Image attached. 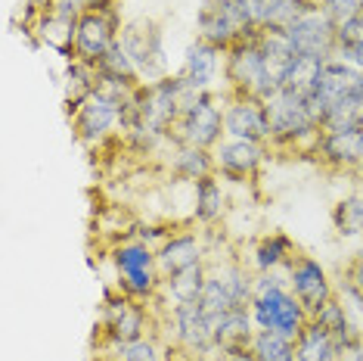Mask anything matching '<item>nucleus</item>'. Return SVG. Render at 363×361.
Returning <instances> with one entry per match:
<instances>
[{"mask_svg": "<svg viewBox=\"0 0 363 361\" xmlns=\"http://www.w3.org/2000/svg\"><path fill=\"white\" fill-rule=\"evenodd\" d=\"M292 50L308 60L329 63L335 60V44H338V26L329 19V13L320 6V0H304L295 13V19L283 28Z\"/></svg>", "mask_w": 363, "mask_h": 361, "instance_id": "8", "label": "nucleus"}, {"mask_svg": "<svg viewBox=\"0 0 363 361\" xmlns=\"http://www.w3.org/2000/svg\"><path fill=\"white\" fill-rule=\"evenodd\" d=\"M335 299L342 302L345 311H348L357 324L363 321V293L348 281V277H338V281H335Z\"/></svg>", "mask_w": 363, "mask_h": 361, "instance_id": "37", "label": "nucleus"}, {"mask_svg": "<svg viewBox=\"0 0 363 361\" xmlns=\"http://www.w3.org/2000/svg\"><path fill=\"white\" fill-rule=\"evenodd\" d=\"M121 10L118 6H94L78 16L75 26V60L96 65L118 44L121 35Z\"/></svg>", "mask_w": 363, "mask_h": 361, "instance_id": "13", "label": "nucleus"}, {"mask_svg": "<svg viewBox=\"0 0 363 361\" xmlns=\"http://www.w3.org/2000/svg\"><path fill=\"white\" fill-rule=\"evenodd\" d=\"M333 227L338 237L363 234V193H351L333 206Z\"/></svg>", "mask_w": 363, "mask_h": 361, "instance_id": "35", "label": "nucleus"}, {"mask_svg": "<svg viewBox=\"0 0 363 361\" xmlns=\"http://www.w3.org/2000/svg\"><path fill=\"white\" fill-rule=\"evenodd\" d=\"M258 47H261V56H264V65H267V75L277 87H283V78L289 72V65L295 63V53L292 44H289L286 31H274V28H258Z\"/></svg>", "mask_w": 363, "mask_h": 361, "instance_id": "28", "label": "nucleus"}, {"mask_svg": "<svg viewBox=\"0 0 363 361\" xmlns=\"http://www.w3.org/2000/svg\"><path fill=\"white\" fill-rule=\"evenodd\" d=\"M177 78L186 85V90H218V81H224V50L196 38L186 47L184 63L177 69Z\"/></svg>", "mask_w": 363, "mask_h": 361, "instance_id": "18", "label": "nucleus"}, {"mask_svg": "<svg viewBox=\"0 0 363 361\" xmlns=\"http://www.w3.org/2000/svg\"><path fill=\"white\" fill-rule=\"evenodd\" d=\"M298 249H295L292 237L286 231H270L252 243L249 252V268L255 274H267V271H286L295 262Z\"/></svg>", "mask_w": 363, "mask_h": 361, "instance_id": "22", "label": "nucleus"}, {"mask_svg": "<svg viewBox=\"0 0 363 361\" xmlns=\"http://www.w3.org/2000/svg\"><path fill=\"white\" fill-rule=\"evenodd\" d=\"M186 85L174 75L152 81V85H140L134 90V100L140 106V119H143V128L155 131L162 137H171V128L180 116V106L186 100Z\"/></svg>", "mask_w": 363, "mask_h": 361, "instance_id": "11", "label": "nucleus"}, {"mask_svg": "<svg viewBox=\"0 0 363 361\" xmlns=\"http://www.w3.org/2000/svg\"><path fill=\"white\" fill-rule=\"evenodd\" d=\"M342 277H348V281H351V284L363 293V249H360V252H354V256H351L348 262H345Z\"/></svg>", "mask_w": 363, "mask_h": 361, "instance_id": "41", "label": "nucleus"}, {"mask_svg": "<svg viewBox=\"0 0 363 361\" xmlns=\"http://www.w3.org/2000/svg\"><path fill=\"white\" fill-rule=\"evenodd\" d=\"M313 321H317L320 327H326V330L335 336V343L345 349V355L360 346V324L345 311V306L335 296L329 299L326 306H320V311L313 315Z\"/></svg>", "mask_w": 363, "mask_h": 361, "instance_id": "29", "label": "nucleus"}, {"mask_svg": "<svg viewBox=\"0 0 363 361\" xmlns=\"http://www.w3.org/2000/svg\"><path fill=\"white\" fill-rule=\"evenodd\" d=\"M162 321L152 315V302H137L125 296L118 286H106L100 321H96V340L103 343H134L155 333Z\"/></svg>", "mask_w": 363, "mask_h": 361, "instance_id": "4", "label": "nucleus"}, {"mask_svg": "<svg viewBox=\"0 0 363 361\" xmlns=\"http://www.w3.org/2000/svg\"><path fill=\"white\" fill-rule=\"evenodd\" d=\"M304 0H252L255 6V26L258 28H274V31H283L289 22L295 19L298 6Z\"/></svg>", "mask_w": 363, "mask_h": 361, "instance_id": "32", "label": "nucleus"}, {"mask_svg": "<svg viewBox=\"0 0 363 361\" xmlns=\"http://www.w3.org/2000/svg\"><path fill=\"white\" fill-rule=\"evenodd\" d=\"M211 4H218L220 10H227L245 31L258 28V26H255V6H252V0H211Z\"/></svg>", "mask_w": 363, "mask_h": 361, "instance_id": "40", "label": "nucleus"}, {"mask_svg": "<svg viewBox=\"0 0 363 361\" xmlns=\"http://www.w3.org/2000/svg\"><path fill=\"white\" fill-rule=\"evenodd\" d=\"M252 340H255V321H252L249 308H233V311H227V315L214 318V343H218V355L249 349Z\"/></svg>", "mask_w": 363, "mask_h": 361, "instance_id": "26", "label": "nucleus"}, {"mask_svg": "<svg viewBox=\"0 0 363 361\" xmlns=\"http://www.w3.org/2000/svg\"><path fill=\"white\" fill-rule=\"evenodd\" d=\"M320 6L329 13V19L335 26H345V22H351L354 16L363 13V0H320Z\"/></svg>", "mask_w": 363, "mask_h": 361, "instance_id": "39", "label": "nucleus"}, {"mask_svg": "<svg viewBox=\"0 0 363 361\" xmlns=\"http://www.w3.org/2000/svg\"><path fill=\"white\" fill-rule=\"evenodd\" d=\"M335 56L351 65L363 69V13L354 16L351 22L338 26V44H335Z\"/></svg>", "mask_w": 363, "mask_h": 361, "instance_id": "36", "label": "nucleus"}, {"mask_svg": "<svg viewBox=\"0 0 363 361\" xmlns=\"http://www.w3.org/2000/svg\"><path fill=\"white\" fill-rule=\"evenodd\" d=\"M224 134L242 137V141L270 144V109L267 100L249 94H230L224 106Z\"/></svg>", "mask_w": 363, "mask_h": 361, "instance_id": "16", "label": "nucleus"}, {"mask_svg": "<svg viewBox=\"0 0 363 361\" xmlns=\"http://www.w3.org/2000/svg\"><path fill=\"white\" fill-rule=\"evenodd\" d=\"M286 274H289V290H292V296L301 302L311 318L320 311V306H326V302L335 296V281L313 256H301L298 252L292 265L286 268Z\"/></svg>", "mask_w": 363, "mask_h": 361, "instance_id": "15", "label": "nucleus"}, {"mask_svg": "<svg viewBox=\"0 0 363 361\" xmlns=\"http://www.w3.org/2000/svg\"><path fill=\"white\" fill-rule=\"evenodd\" d=\"M168 175L186 184L218 175V162H214V150H202V146H186V144H171L168 150Z\"/></svg>", "mask_w": 363, "mask_h": 361, "instance_id": "23", "label": "nucleus"}, {"mask_svg": "<svg viewBox=\"0 0 363 361\" xmlns=\"http://www.w3.org/2000/svg\"><path fill=\"white\" fill-rule=\"evenodd\" d=\"M345 361H363V346H357V349H351L348 355H345Z\"/></svg>", "mask_w": 363, "mask_h": 361, "instance_id": "43", "label": "nucleus"}, {"mask_svg": "<svg viewBox=\"0 0 363 361\" xmlns=\"http://www.w3.org/2000/svg\"><path fill=\"white\" fill-rule=\"evenodd\" d=\"M220 361H255L252 349H239V352H227V355H220Z\"/></svg>", "mask_w": 363, "mask_h": 361, "instance_id": "42", "label": "nucleus"}, {"mask_svg": "<svg viewBox=\"0 0 363 361\" xmlns=\"http://www.w3.org/2000/svg\"><path fill=\"white\" fill-rule=\"evenodd\" d=\"M205 277H208V265H193L186 271H177V274H171V277H162L159 296H155L152 306H162V315H164V311H171L174 306H180V302L199 299L202 286H205Z\"/></svg>", "mask_w": 363, "mask_h": 361, "instance_id": "24", "label": "nucleus"}, {"mask_svg": "<svg viewBox=\"0 0 363 361\" xmlns=\"http://www.w3.org/2000/svg\"><path fill=\"white\" fill-rule=\"evenodd\" d=\"M224 106H227V90H189L180 116L171 128V144H186V146H202L214 150L224 141Z\"/></svg>", "mask_w": 363, "mask_h": 361, "instance_id": "2", "label": "nucleus"}, {"mask_svg": "<svg viewBox=\"0 0 363 361\" xmlns=\"http://www.w3.org/2000/svg\"><path fill=\"white\" fill-rule=\"evenodd\" d=\"M360 144H363V128H360Z\"/></svg>", "mask_w": 363, "mask_h": 361, "instance_id": "46", "label": "nucleus"}, {"mask_svg": "<svg viewBox=\"0 0 363 361\" xmlns=\"http://www.w3.org/2000/svg\"><path fill=\"white\" fill-rule=\"evenodd\" d=\"M205 265H208V277H205L199 302L211 318H220L233 308H249L255 296V274L242 259L236 256L218 259L208 252Z\"/></svg>", "mask_w": 363, "mask_h": 361, "instance_id": "3", "label": "nucleus"}, {"mask_svg": "<svg viewBox=\"0 0 363 361\" xmlns=\"http://www.w3.org/2000/svg\"><path fill=\"white\" fill-rule=\"evenodd\" d=\"M320 69H323V63H320V60L295 56V63L289 65V72H286V78H283V87H279V90H289V94H298V97L308 100V97L313 94V87H317Z\"/></svg>", "mask_w": 363, "mask_h": 361, "instance_id": "33", "label": "nucleus"}, {"mask_svg": "<svg viewBox=\"0 0 363 361\" xmlns=\"http://www.w3.org/2000/svg\"><path fill=\"white\" fill-rule=\"evenodd\" d=\"M249 315L255 321V330H274L289 336V340H295L304 330V324L311 321V315L292 296L289 286H274V290L255 293L249 302Z\"/></svg>", "mask_w": 363, "mask_h": 361, "instance_id": "10", "label": "nucleus"}, {"mask_svg": "<svg viewBox=\"0 0 363 361\" xmlns=\"http://www.w3.org/2000/svg\"><path fill=\"white\" fill-rule=\"evenodd\" d=\"M224 90L261 97V100H270L279 90L267 75V65H264V56L258 47V28L252 35H242L224 53Z\"/></svg>", "mask_w": 363, "mask_h": 361, "instance_id": "7", "label": "nucleus"}, {"mask_svg": "<svg viewBox=\"0 0 363 361\" xmlns=\"http://www.w3.org/2000/svg\"><path fill=\"white\" fill-rule=\"evenodd\" d=\"M360 346H363V321H360Z\"/></svg>", "mask_w": 363, "mask_h": 361, "instance_id": "45", "label": "nucleus"}, {"mask_svg": "<svg viewBox=\"0 0 363 361\" xmlns=\"http://www.w3.org/2000/svg\"><path fill=\"white\" fill-rule=\"evenodd\" d=\"M270 109V153L313 156L320 141V122L311 112V103L298 94L277 90L267 100Z\"/></svg>", "mask_w": 363, "mask_h": 361, "instance_id": "1", "label": "nucleus"}, {"mask_svg": "<svg viewBox=\"0 0 363 361\" xmlns=\"http://www.w3.org/2000/svg\"><path fill=\"white\" fill-rule=\"evenodd\" d=\"M363 87V69L357 65L345 63V60H329L323 63V69H320V78H317V87H313V94L308 97L311 103V112L317 116V122H323L326 109L333 103H338L342 97H348L351 90Z\"/></svg>", "mask_w": 363, "mask_h": 361, "instance_id": "17", "label": "nucleus"}, {"mask_svg": "<svg viewBox=\"0 0 363 361\" xmlns=\"http://www.w3.org/2000/svg\"><path fill=\"white\" fill-rule=\"evenodd\" d=\"M118 41L128 50L143 85H152V81H162L171 75L168 47H164V28L152 16H130V19H125L121 22Z\"/></svg>", "mask_w": 363, "mask_h": 361, "instance_id": "5", "label": "nucleus"}, {"mask_svg": "<svg viewBox=\"0 0 363 361\" xmlns=\"http://www.w3.org/2000/svg\"><path fill=\"white\" fill-rule=\"evenodd\" d=\"M249 349L255 361H295V340L274 330H255Z\"/></svg>", "mask_w": 363, "mask_h": 361, "instance_id": "34", "label": "nucleus"}, {"mask_svg": "<svg viewBox=\"0 0 363 361\" xmlns=\"http://www.w3.org/2000/svg\"><path fill=\"white\" fill-rule=\"evenodd\" d=\"M109 256L115 265V286H118L125 296L137 302H155L162 286V274L155 265V249L140 240H121L109 246Z\"/></svg>", "mask_w": 363, "mask_h": 361, "instance_id": "6", "label": "nucleus"}, {"mask_svg": "<svg viewBox=\"0 0 363 361\" xmlns=\"http://www.w3.org/2000/svg\"><path fill=\"white\" fill-rule=\"evenodd\" d=\"M242 35H252V31H245L227 10H220L211 0H202L199 4V13H196V38L199 41H208V44L220 47L227 53Z\"/></svg>", "mask_w": 363, "mask_h": 361, "instance_id": "21", "label": "nucleus"}, {"mask_svg": "<svg viewBox=\"0 0 363 361\" xmlns=\"http://www.w3.org/2000/svg\"><path fill=\"white\" fill-rule=\"evenodd\" d=\"M94 6H118V0H90V10Z\"/></svg>", "mask_w": 363, "mask_h": 361, "instance_id": "44", "label": "nucleus"}, {"mask_svg": "<svg viewBox=\"0 0 363 361\" xmlns=\"http://www.w3.org/2000/svg\"><path fill=\"white\" fill-rule=\"evenodd\" d=\"M100 343L96 361H164V355H171V349L162 346L159 333H150L134 343Z\"/></svg>", "mask_w": 363, "mask_h": 361, "instance_id": "30", "label": "nucleus"}, {"mask_svg": "<svg viewBox=\"0 0 363 361\" xmlns=\"http://www.w3.org/2000/svg\"><path fill=\"white\" fill-rule=\"evenodd\" d=\"M295 361H345V349L326 327H320L311 318L304 330L295 336Z\"/></svg>", "mask_w": 363, "mask_h": 361, "instance_id": "27", "label": "nucleus"}, {"mask_svg": "<svg viewBox=\"0 0 363 361\" xmlns=\"http://www.w3.org/2000/svg\"><path fill=\"white\" fill-rule=\"evenodd\" d=\"M270 159V146L258 141H242V137H224L214 146V162L218 175L233 184H249L261 175L264 162Z\"/></svg>", "mask_w": 363, "mask_h": 361, "instance_id": "14", "label": "nucleus"}, {"mask_svg": "<svg viewBox=\"0 0 363 361\" xmlns=\"http://www.w3.org/2000/svg\"><path fill=\"white\" fill-rule=\"evenodd\" d=\"M96 94V69L90 63L69 60L65 63V75H62V100L65 112H75L81 103H87Z\"/></svg>", "mask_w": 363, "mask_h": 361, "instance_id": "31", "label": "nucleus"}, {"mask_svg": "<svg viewBox=\"0 0 363 361\" xmlns=\"http://www.w3.org/2000/svg\"><path fill=\"white\" fill-rule=\"evenodd\" d=\"M227 212V193L220 184V175H208L193 184V225H199L202 231L220 225Z\"/></svg>", "mask_w": 363, "mask_h": 361, "instance_id": "25", "label": "nucleus"}, {"mask_svg": "<svg viewBox=\"0 0 363 361\" xmlns=\"http://www.w3.org/2000/svg\"><path fill=\"white\" fill-rule=\"evenodd\" d=\"M69 119L75 137L87 150H103L106 144H115L121 137V100L106 97L100 90L87 103H81Z\"/></svg>", "mask_w": 363, "mask_h": 361, "instance_id": "12", "label": "nucleus"}, {"mask_svg": "<svg viewBox=\"0 0 363 361\" xmlns=\"http://www.w3.org/2000/svg\"><path fill=\"white\" fill-rule=\"evenodd\" d=\"M205 262H208V243H205L202 231H196V227H177L155 249V265H159L162 277H171L193 265H205Z\"/></svg>", "mask_w": 363, "mask_h": 361, "instance_id": "19", "label": "nucleus"}, {"mask_svg": "<svg viewBox=\"0 0 363 361\" xmlns=\"http://www.w3.org/2000/svg\"><path fill=\"white\" fill-rule=\"evenodd\" d=\"M162 324L171 327V343L177 352L189 358H211L218 355V343H214V318L202 308L199 299L180 302L171 311L159 318Z\"/></svg>", "mask_w": 363, "mask_h": 361, "instance_id": "9", "label": "nucleus"}, {"mask_svg": "<svg viewBox=\"0 0 363 361\" xmlns=\"http://www.w3.org/2000/svg\"><path fill=\"white\" fill-rule=\"evenodd\" d=\"M313 159L333 171H363L360 131H320Z\"/></svg>", "mask_w": 363, "mask_h": 361, "instance_id": "20", "label": "nucleus"}, {"mask_svg": "<svg viewBox=\"0 0 363 361\" xmlns=\"http://www.w3.org/2000/svg\"><path fill=\"white\" fill-rule=\"evenodd\" d=\"M174 231H177L174 225H159V221H140L137 231H134V240L146 243V246H152V249H159V246L168 240V237L174 234Z\"/></svg>", "mask_w": 363, "mask_h": 361, "instance_id": "38", "label": "nucleus"}]
</instances>
